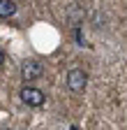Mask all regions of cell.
Returning a JSON list of instances; mask_svg holds the SVG:
<instances>
[{
  "mask_svg": "<svg viewBox=\"0 0 127 130\" xmlns=\"http://www.w3.org/2000/svg\"><path fill=\"white\" fill-rule=\"evenodd\" d=\"M42 72H44V65L39 60H26L21 65V77L26 81H35L37 77H42Z\"/></svg>",
  "mask_w": 127,
  "mask_h": 130,
  "instance_id": "cell-3",
  "label": "cell"
},
{
  "mask_svg": "<svg viewBox=\"0 0 127 130\" xmlns=\"http://www.w3.org/2000/svg\"><path fill=\"white\" fill-rule=\"evenodd\" d=\"M5 60V54H3V49H0V63H3Z\"/></svg>",
  "mask_w": 127,
  "mask_h": 130,
  "instance_id": "cell-5",
  "label": "cell"
},
{
  "mask_svg": "<svg viewBox=\"0 0 127 130\" xmlns=\"http://www.w3.org/2000/svg\"><path fill=\"white\" fill-rule=\"evenodd\" d=\"M14 12H16V3H14V0H0V16H3V19L12 16Z\"/></svg>",
  "mask_w": 127,
  "mask_h": 130,
  "instance_id": "cell-4",
  "label": "cell"
},
{
  "mask_svg": "<svg viewBox=\"0 0 127 130\" xmlns=\"http://www.w3.org/2000/svg\"><path fill=\"white\" fill-rule=\"evenodd\" d=\"M86 81H88V74H86L81 68H74V70L67 72V86H69V91H74V93H81V91L86 88Z\"/></svg>",
  "mask_w": 127,
  "mask_h": 130,
  "instance_id": "cell-2",
  "label": "cell"
},
{
  "mask_svg": "<svg viewBox=\"0 0 127 130\" xmlns=\"http://www.w3.org/2000/svg\"><path fill=\"white\" fill-rule=\"evenodd\" d=\"M21 100L28 105V107H42L44 105V93L39 91V88H35V86H23L21 88Z\"/></svg>",
  "mask_w": 127,
  "mask_h": 130,
  "instance_id": "cell-1",
  "label": "cell"
}]
</instances>
